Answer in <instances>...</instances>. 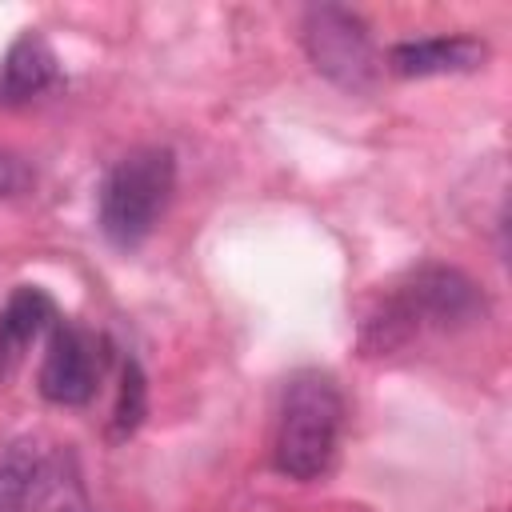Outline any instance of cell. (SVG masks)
<instances>
[{
  "mask_svg": "<svg viewBox=\"0 0 512 512\" xmlns=\"http://www.w3.org/2000/svg\"><path fill=\"white\" fill-rule=\"evenodd\" d=\"M476 316H484V292L460 268L424 264L364 324V348L392 352L404 340H412L424 324L460 328V324H472Z\"/></svg>",
  "mask_w": 512,
  "mask_h": 512,
  "instance_id": "6da1fadb",
  "label": "cell"
},
{
  "mask_svg": "<svg viewBox=\"0 0 512 512\" xmlns=\"http://www.w3.org/2000/svg\"><path fill=\"white\" fill-rule=\"evenodd\" d=\"M344 432V396L324 372H296L280 396L276 468L288 480H316L328 472Z\"/></svg>",
  "mask_w": 512,
  "mask_h": 512,
  "instance_id": "7a4b0ae2",
  "label": "cell"
},
{
  "mask_svg": "<svg viewBox=\"0 0 512 512\" xmlns=\"http://www.w3.org/2000/svg\"><path fill=\"white\" fill-rule=\"evenodd\" d=\"M176 188V156L168 148H132L112 164L100 188V232L116 248L148 240Z\"/></svg>",
  "mask_w": 512,
  "mask_h": 512,
  "instance_id": "3957f363",
  "label": "cell"
},
{
  "mask_svg": "<svg viewBox=\"0 0 512 512\" xmlns=\"http://www.w3.org/2000/svg\"><path fill=\"white\" fill-rule=\"evenodd\" d=\"M304 48L332 84L364 92L380 76V56L368 36V24L340 4H316L304 12Z\"/></svg>",
  "mask_w": 512,
  "mask_h": 512,
  "instance_id": "277c9868",
  "label": "cell"
},
{
  "mask_svg": "<svg viewBox=\"0 0 512 512\" xmlns=\"http://www.w3.org/2000/svg\"><path fill=\"white\" fill-rule=\"evenodd\" d=\"M100 368H104V352H100L96 336L68 320H56L52 336H48L44 364H40V396L52 404H64V408L88 404L96 392Z\"/></svg>",
  "mask_w": 512,
  "mask_h": 512,
  "instance_id": "5b68a950",
  "label": "cell"
},
{
  "mask_svg": "<svg viewBox=\"0 0 512 512\" xmlns=\"http://www.w3.org/2000/svg\"><path fill=\"white\" fill-rule=\"evenodd\" d=\"M484 60H488V44L476 36H424V40H404L388 52V68L396 76L476 72Z\"/></svg>",
  "mask_w": 512,
  "mask_h": 512,
  "instance_id": "8992f818",
  "label": "cell"
},
{
  "mask_svg": "<svg viewBox=\"0 0 512 512\" xmlns=\"http://www.w3.org/2000/svg\"><path fill=\"white\" fill-rule=\"evenodd\" d=\"M52 80H56L52 48L36 32H24L4 52V64H0V104H24V100L40 96Z\"/></svg>",
  "mask_w": 512,
  "mask_h": 512,
  "instance_id": "52a82bcc",
  "label": "cell"
},
{
  "mask_svg": "<svg viewBox=\"0 0 512 512\" xmlns=\"http://www.w3.org/2000/svg\"><path fill=\"white\" fill-rule=\"evenodd\" d=\"M48 324H56V304H52V296H48L44 288H36V284H20V288L4 300V308H0V372H4Z\"/></svg>",
  "mask_w": 512,
  "mask_h": 512,
  "instance_id": "ba28073f",
  "label": "cell"
},
{
  "mask_svg": "<svg viewBox=\"0 0 512 512\" xmlns=\"http://www.w3.org/2000/svg\"><path fill=\"white\" fill-rule=\"evenodd\" d=\"M44 480V460L32 440H12L0 448V512H24Z\"/></svg>",
  "mask_w": 512,
  "mask_h": 512,
  "instance_id": "9c48e42d",
  "label": "cell"
},
{
  "mask_svg": "<svg viewBox=\"0 0 512 512\" xmlns=\"http://www.w3.org/2000/svg\"><path fill=\"white\" fill-rule=\"evenodd\" d=\"M144 412H148V380H144L140 364L128 360L124 364V376H120V396H116V408H112V436L116 440L132 436L140 428Z\"/></svg>",
  "mask_w": 512,
  "mask_h": 512,
  "instance_id": "30bf717a",
  "label": "cell"
},
{
  "mask_svg": "<svg viewBox=\"0 0 512 512\" xmlns=\"http://www.w3.org/2000/svg\"><path fill=\"white\" fill-rule=\"evenodd\" d=\"M28 188H32V168H28L16 152H4V148H0V200L24 196Z\"/></svg>",
  "mask_w": 512,
  "mask_h": 512,
  "instance_id": "8fae6325",
  "label": "cell"
}]
</instances>
